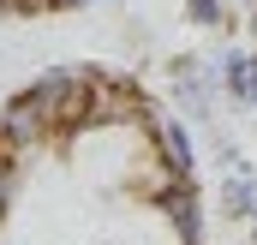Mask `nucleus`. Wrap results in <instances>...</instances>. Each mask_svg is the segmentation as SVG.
<instances>
[{"mask_svg": "<svg viewBox=\"0 0 257 245\" xmlns=\"http://www.w3.org/2000/svg\"><path fill=\"white\" fill-rule=\"evenodd\" d=\"M96 72L102 66H54V72H42L24 96L48 114V120L60 126V132H72V126L84 120V102H90V84H96Z\"/></svg>", "mask_w": 257, "mask_h": 245, "instance_id": "f257e3e1", "label": "nucleus"}, {"mask_svg": "<svg viewBox=\"0 0 257 245\" xmlns=\"http://www.w3.org/2000/svg\"><path fill=\"white\" fill-rule=\"evenodd\" d=\"M150 209L174 227V245H203V203H197V180L192 174L162 180L150 191Z\"/></svg>", "mask_w": 257, "mask_h": 245, "instance_id": "f03ea898", "label": "nucleus"}, {"mask_svg": "<svg viewBox=\"0 0 257 245\" xmlns=\"http://www.w3.org/2000/svg\"><path fill=\"white\" fill-rule=\"evenodd\" d=\"M221 84H227V96H233V102L257 108V54H245V48L221 54Z\"/></svg>", "mask_w": 257, "mask_h": 245, "instance_id": "7ed1b4c3", "label": "nucleus"}, {"mask_svg": "<svg viewBox=\"0 0 257 245\" xmlns=\"http://www.w3.org/2000/svg\"><path fill=\"white\" fill-rule=\"evenodd\" d=\"M156 150H162V162L174 168V174H192L197 168V150H192V132L174 120H156Z\"/></svg>", "mask_w": 257, "mask_h": 245, "instance_id": "20e7f679", "label": "nucleus"}, {"mask_svg": "<svg viewBox=\"0 0 257 245\" xmlns=\"http://www.w3.org/2000/svg\"><path fill=\"white\" fill-rule=\"evenodd\" d=\"M221 203H227V215H251V221H257V180H245L239 168H227V180H221Z\"/></svg>", "mask_w": 257, "mask_h": 245, "instance_id": "39448f33", "label": "nucleus"}, {"mask_svg": "<svg viewBox=\"0 0 257 245\" xmlns=\"http://www.w3.org/2000/svg\"><path fill=\"white\" fill-rule=\"evenodd\" d=\"M18 180H24V168H18L12 156H0V221L12 215V197H18Z\"/></svg>", "mask_w": 257, "mask_h": 245, "instance_id": "423d86ee", "label": "nucleus"}, {"mask_svg": "<svg viewBox=\"0 0 257 245\" xmlns=\"http://www.w3.org/2000/svg\"><path fill=\"white\" fill-rule=\"evenodd\" d=\"M186 18L203 24V30H215V24H221V0H186Z\"/></svg>", "mask_w": 257, "mask_h": 245, "instance_id": "0eeeda50", "label": "nucleus"}, {"mask_svg": "<svg viewBox=\"0 0 257 245\" xmlns=\"http://www.w3.org/2000/svg\"><path fill=\"white\" fill-rule=\"evenodd\" d=\"M78 6H96V0H54V12H78Z\"/></svg>", "mask_w": 257, "mask_h": 245, "instance_id": "6e6552de", "label": "nucleus"}, {"mask_svg": "<svg viewBox=\"0 0 257 245\" xmlns=\"http://www.w3.org/2000/svg\"><path fill=\"white\" fill-rule=\"evenodd\" d=\"M0 12H18V0H0Z\"/></svg>", "mask_w": 257, "mask_h": 245, "instance_id": "1a4fd4ad", "label": "nucleus"}, {"mask_svg": "<svg viewBox=\"0 0 257 245\" xmlns=\"http://www.w3.org/2000/svg\"><path fill=\"white\" fill-rule=\"evenodd\" d=\"M251 42H257V12H251Z\"/></svg>", "mask_w": 257, "mask_h": 245, "instance_id": "9d476101", "label": "nucleus"}]
</instances>
